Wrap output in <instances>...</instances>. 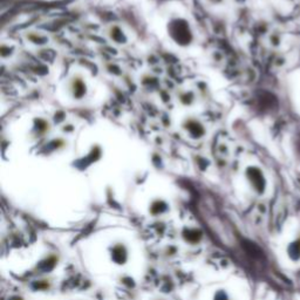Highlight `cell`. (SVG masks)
I'll list each match as a JSON object with an SVG mask.
<instances>
[{
	"label": "cell",
	"mask_w": 300,
	"mask_h": 300,
	"mask_svg": "<svg viewBox=\"0 0 300 300\" xmlns=\"http://www.w3.org/2000/svg\"><path fill=\"white\" fill-rule=\"evenodd\" d=\"M286 254L288 258L292 263H300V232L291 240V243L288 245L286 249Z\"/></svg>",
	"instance_id": "6da1fadb"
}]
</instances>
